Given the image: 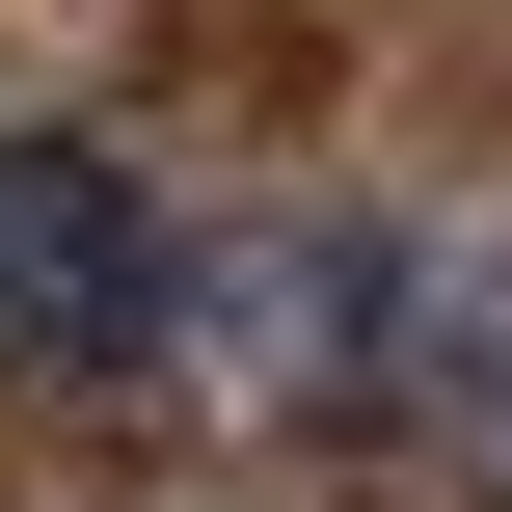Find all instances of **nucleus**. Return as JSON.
<instances>
[{"mask_svg": "<svg viewBox=\"0 0 512 512\" xmlns=\"http://www.w3.org/2000/svg\"><path fill=\"white\" fill-rule=\"evenodd\" d=\"M351 432H432L512 486V216H378V324H351Z\"/></svg>", "mask_w": 512, "mask_h": 512, "instance_id": "f257e3e1", "label": "nucleus"}]
</instances>
